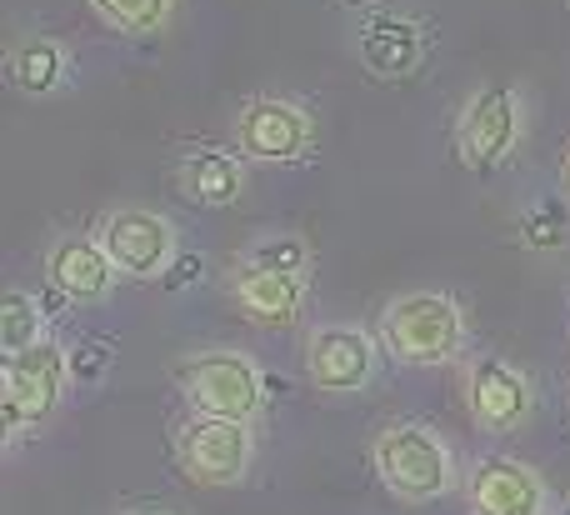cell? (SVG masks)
Instances as JSON below:
<instances>
[{
  "instance_id": "7",
  "label": "cell",
  "mask_w": 570,
  "mask_h": 515,
  "mask_svg": "<svg viewBox=\"0 0 570 515\" xmlns=\"http://www.w3.org/2000/svg\"><path fill=\"white\" fill-rule=\"evenodd\" d=\"M375 370V340L355 326H321L305 340V376L321 390H361Z\"/></svg>"
},
{
  "instance_id": "11",
  "label": "cell",
  "mask_w": 570,
  "mask_h": 515,
  "mask_svg": "<svg viewBox=\"0 0 570 515\" xmlns=\"http://www.w3.org/2000/svg\"><path fill=\"white\" fill-rule=\"evenodd\" d=\"M471 511L475 515H541L546 511V486L535 471H525L521 460L491 456L471 471Z\"/></svg>"
},
{
  "instance_id": "2",
  "label": "cell",
  "mask_w": 570,
  "mask_h": 515,
  "mask_svg": "<svg viewBox=\"0 0 570 515\" xmlns=\"http://www.w3.org/2000/svg\"><path fill=\"white\" fill-rule=\"evenodd\" d=\"M381 340L405 366H441L461 350V310H455L451 296L415 290V296H401L385 306Z\"/></svg>"
},
{
  "instance_id": "16",
  "label": "cell",
  "mask_w": 570,
  "mask_h": 515,
  "mask_svg": "<svg viewBox=\"0 0 570 515\" xmlns=\"http://www.w3.org/2000/svg\"><path fill=\"white\" fill-rule=\"evenodd\" d=\"M60 70H66V56H60V46H50V40H30L16 56V80L30 96H50V90L60 86Z\"/></svg>"
},
{
  "instance_id": "25",
  "label": "cell",
  "mask_w": 570,
  "mask_h": 515,
  "mask_svg": "<svg viewBox=\"0 0 570 515\" xmlns=\"http://www.w3.org/2000/svg\"><path fill=\"white\" fill-rule=\"evenodd\" d=\"M566 426H570V406H566Z\"/></svg>"
},
{
  "instance_id": "26",
  "label": "cell",
  "mask_w": 570,
  "mask_h": 515,
  "mask_svg": "<svg viewBox=\"0 0 570 515\" xmlns=\"http://www.w3.org/2000/svg\"><path fill=\"white\" fill-rule=\"evenodd\" d=\"M561 515H570V506H566V511H561Z\"/></svg>"
},
{
  "instance_id": "14",
  "label": "cell",
  "mask_w": 570,
  "mask_h": 515,
  "mask_svg": "<svg viewBox=\"0 0 570 515\" xmlns=\"http://www.w3.org/2000/svg\"><path fill=\"white\" fill-rule=\"evenodd\" d=\"M361 56L375 76H411L421 60V36L401 16H375L361 30Z\"/></svg>"
},
{
  "instance_id": "27",
  "label": "cell",
  "mask_w": 570,
  "mask_h": 515,
  "mask_svg": "<svg viewBox=\"0 0 570 515\" xmlns=\"http://www.w3.org/2000/svg\"><path fill=\"white\" fill-rule=\"evenodd\" d=\"M351 6H361V0H351Z\"/></svg>"
},
{
  "instance_id": "1",
  "label": "cell",
  "mask_w": 570,
  "mask_h": 515,
  "mask_svg": "<svg viewBox=\"0 0 570 515\" xmlns=\"http://www.w3.org/2000/svg\"><path fill=\"white\" fill-rule=\"evenodd\" d=\"M375 471H381V481L391 486V496L411 501V506L441 501L455 481L451 450L425 426H385L381 436H375Z\"/></svg>"
},
{
  "instance_id": "9",
  "label": "cell",
  "mask_w": 570,
  "mask_h": 515,
  "mask_svg": "<svg viewBox=\"0 0 570 515\" xmlns=\"http://www.w3.org/2000/svg\"><path fill=\"white\" fill-rule=\"evenodd\" d=\"M515 146V96L505 86H485L461 120V156L471 170H495Z\"/></svg>"
},
{
  "instance_id": "20",
  "label": "cell",
  "mask_w": 570,
  "mask_h": 515,
  "mask_svg": "<svg viewBox=\"0 0 570 515\" xmlns=\"http://www.w3.org/2000/svg\"><path fill=\"white\" fill-rule=\"evenodd\" d=\"M110 360H116V350H110V340H76V346L66 350V366H70V380H106Z\"/></svg>"
},
{
  "instance_id": "4",
  "label": "cell",
  "mask_w": 570,
  "mask_h": 515,
  "mask_svg": "<svg viewBox=\"0 0 570 515\" xmlns=\"http://www.w3.org/2000/svg\"><path fill=\"white\" fill-rule=\"evenodd\" d=\"M180 386H186V400L196 406V416L246 420L256 416L266 376L256 370V360L236 356V350H206V356H190L180 366Z\"/></svg>"
},
{
  "instance_id": "18",
  "label": "cell",
  "mask_w": 570,
  "mask_h": 515,
  "mask_svg": "<svg viewBox=\"0 0 570 515\" xmlns=\"http://www.w3.org/2000/svg\"><path fill=\"white\" fill-rule=\"evenodd\" d=\"M116 30H156L170 20V0H90Z\"/></svg>"
},
{
  "instance_id": "19",
  "label": "cell",
  "mask_w": 570,
  "mask_h": 515,
  "mask_svg": "<svg viewBox=\"0 0 570 515\" xmlns=\"http://www.w3.org/2000/svg\"><path fill=\"white\" fill-rule=\"evenodd\" d=\"M250 270H281V276H301L305 266V246L295 236H266L250 246Z\"/></svg>"
},
{
  "instance_id": "12",
  "label": "cell",
  "mask_w": 570,
  "mask_h": 515,
  "mask_svg": "<svg viewBox=\"0 0 570 515\" xmlns=\"http://www.w3.org/2000/svg\"><path fill=\"white\" fill-rule=\"evenodd\" d=\"M46 276L66 300H106L110 280H116V266H110V256H106L100 240L70 236V240H60V246L50 250Z\"/></svg>"
},
{
  "instance_id": "23",
  "label": "cell",
  "mask_w": 570,
  "mask_h": 515,
  "mask_svg": "<svg viewBox=\"0 0 570 515\" xmlns=\"http://www.w3.org/2000/svg\"><path fill=\"white\" fill-rule=\"evenodd\" d=\"M130 515H160V511H130Z\"/></svg>"
},
{
  "instance_id": "24",
  "label": "cell",
  "mask_w": 570,
  "mask_h": 515,
  "mask_svg": "<svg viewBox=\"0 0 570 515\" xmlns=\"http://www.w3.org/2000/svg\"><path fill=\"white\" fill-rule=\"evenodd\" d=\"M566 190H570V160H566Z\"/></svg>"
},
{
  "instance_id": "15",
  "label": "cell",
  "mask_w": 570,
  "mask_h": 515,
  "mask_svg": "<svg viewBox=\"0 0 570 515\" xmlns=\"http://www.w3.org/2000/svg\"><path fill=\"white\" fill-rule=\"evenodd\" d=\"M240 186H246L240 166L230 156H220V150H196L186 160V190L200 206H230L240 196Z\"/></svg>"
},
{
  "instance_id": "13",
  "label": "cell",
  "mask_w": 570,
  "mask_h": 515,
  "mask_svg": "<svg viewBox=\"0 0 570 515\" xmlns=\"http://www.w3.org/2000/svg\"><path fill=\"white\" fill-rule=\"evenodd\" d=\"M236 300L250 320L261 326H285V320L301 316V276H281V270H240L236 276Z\"/></svg>"
},
{
  "instance_id": "6",
  "label": "cell",
  "mask_w": 570,
  "mask_h": 515,
  "mask_svg": "<svg viewBox=\"0 0 570 515\" xmlns=\"http://www.w3.org/2000/svg\"><path fill=\"white\" fill-rule=\"evenodd\" d=\"M100 246H106L110 266L126 270V276H166L170 260H176V226L156 210H116L100 226Z\"/></svg>"
},
{
  "instance_id": "10",
  "label": "cell",
  "mask_w": 570,
  "mask_h": 515,
  "mask_svg": "<svg viewBox=\"0 0 570 515\" xmlns=\"http://www.w3.org/2000/svg\"><path fill=\"white\" fill-rule=\"evenodd\" d=\"M236 140L256 160H295L311 146V120L291 100H250L236 120Z\"/></svg>"
},
{
  "instance_id": "21",
  "label": "cell",
  "mask_w": 570,
  "mask_h": 515,
  "mask_svg": "<svg viewBox=\"0 0 570 515\" xmlns=\"http://www.w3.org/2000/svg\"><path fill=\"white\" fill-rule=\"evenodd\" d=\"M566 230L570 226H566L561 200H546V206L525 220V240H531V246H556V240H566Z\"/></svg>"
},
{
  "instance_id": "8",
  "label": "cell",
  "mask_w": 570,
  "mask_h": 515,
  "mask_svg": "<svg viewBox=\"0 0 570 515\" xmlns=\"http://www.w3.org/2000/svg\"><path fill=\"white\" fill-rule=\"evenodd\" d=\"M465 406H471L475 426L485 430H515L531 416V380L515 366L485 356L465 370Z\"/></svg>"
},
{
  "instance_id": "22",
  "label": "cell",
  "mask_w": 570,
  "mask_h": 515,
  "mask_svg": "<svg viewBox=\"0 0 570 515\" xmlns=\"http://www.w3.org/2000/svg\"><path fill=\"white\" fill-rule=\"evenodd\" d=\"M200 270H206V260H200V256H176L160 280H166V290H180V286H196Z\"/></svg>"
},
{
  "instance_id": "3",
  "label": "cell",
  "mask_w": 570,
  "mask_h": 515,
  "mask_svg": "<svg viewBox=\"0 0 570 515\" xmlns=\"http://www.w3.org/2000/svg\"><path fill=\"white\" fill-rule=\"evenodd\" d=\"M0 380H6V396H0V420H6V436H16V430L36 426V420H46L50 410H56L60 386L70 380L66 350H60L56 340H36V346L6 356Z\"/></svg>"
},
{
  "instance_id": "5",
  "label": "cell",
  "mask_w": 570,
  "mask_h": 515,
  "mask_svg": "<svg viewBox=\"0 0 570 515\" xmlns=\"http://www.w3.org/2000/svg\"><path fill=\"white\" fill-rule=\"evenodd\" d=\"M176 460L196 486H236V481L250 471L246 420H220V416L186 420L176 436Z\"/></svg>"
},
{
  "instance_id": "17",
  "label": "cell",
  "mask_w": 570,
  "mask_h": 515,
  "mask_svg": "<svg viewBox=\"0 0 570 515\" xmlns=\"http://www.w3.org/2000/svg\"><path fill=\"white\" fill-rule=\"evenodd\" d=\"M40 336V310L30 296H6V306H0V346H6V356H16V350L36 346Z\"/></svg>"
}]
</instances>
